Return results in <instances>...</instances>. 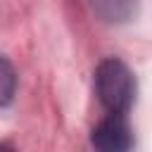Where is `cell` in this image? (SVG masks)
I'll list each match as a JSON object with an SVG mask.
<instances>
[{"label":"cell","mask_w":152,"mask_h":152,"mask_svg":"<svg viewBox=\"0 0 152 152\" xmlns=\"http://www.w3.org/2000/svg\"><path fill=\"white\" fill-rule=\"evenodd\" d=\"M95 93L109 114H124L135 97V81L131 69L114 57L100 62L95 71Z\"/></svg>","instance_id":"1"},{"label":"cell","mask_w":152,"mask_h":152,"mask_svg":"<svg viewBox=\"0 0 152 152\" xmlns=\"http://www.w3.org/2000/svg\"><path fill=\"white\" fill-rule=\"evenodd\" d=\"M93 145L104 152H121L133 145L131 128L124 119V114H109L93 128Z\"/></svg>","instance_id":"2"},{"label":"cell","mask_w":152,"mask_h":152,"mask_svg":"<svg viewBox=\"0 0 152 152\" xmlns=\"http://www.w3.org/2000/svg\"><path fill=\"white\" fill-rule=\"evenodd\" d=\"M93 5L107 21H126L135 12V0H93Z\"/></svg>","instance_id":"3"},{"label":"cell","mask_w":152,"mask_h":152,"mask_svg":"<svg viewBox=\"0 0 152 152\" xmlns=\"http://www.w3.org/2000/svg\"><path fill=\"white\" fill-rule=\"evenodd\" d=\"M14 90H17V74H14V66L0 55V107H5V104L12 102Z\"/></svg>","instance_id":"4"}]
</instances>
